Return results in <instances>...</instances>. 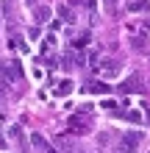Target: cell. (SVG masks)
I'll return each instance as SVG.
<instances>
[{
    "label": "cell",
    "mask_w": 150,
    "mask_h": 153,
    "mask_svg": "<svg viewBox=\"0 0 150 153\" xmlns=\"http://www.w3.org/2000/svg\"><path fill=\"white\" fill-rule=\"evenodd\" d=\"M95 70H98V75H100V78H117V75L122 73V59H114V56L100 59Z\"/></svg>",
    "instance_id": "7a4b0ae2"
},
{
    "label": "cell",
    "mask_w": 150,
    "mask_h": 153,
    "mask_svg": "<svg viewBox=\"0 0 150 153\" xmlns=\"http://www.w3.org/2000/svg\"><path fill=\"white\" fill-rule=\"evenodd\" d=\"M53 45H56V36H53V33H50V36H45V50H50Z\"/></svg>",
    "instance_id": "2e32d148"
},
{
    "label": "cell",
    "mask_w": 150,
    "mask_h": 153,
    "mask_svg": "<svg viewBox=\"0 0 150 153\" xmlns=\"http://www.w3.org/2000/svg\"><path fill=\"white\" fill-rule=\"evenodd\" d=\"M67 128H69V134H75V137H83V134H89V128H92V117L86 111H75L67 120Z\"/></svg>",
    "instance_id": "6da1fadb"
},
{
    "label": "cell",
    "mask_w": 150,
    "mask_h": 153,
    "mask_svg": "<svg viewBox=\"0 0 150 153\" xmlns=\"http://www.w3.org/2000/svg\"><path fill=\"white\" fill-rule=\"evenodd\" d=\"M86 92H92V95H109V84H100V81H89V84H86Z\"/></svg>",
    "instance_id": "52a82bcc"
},
{
    "label": "cell",
    "mask_w": 150,
    "mask_h": 153,
    "mask_svg": "<svg viewBox=\"0 0 150 153\" xmlns=\"http://www.w3.org/2000/svg\"><path fill=\"white\" fill-rule=\"evenodd\" d=\"M45 153H58V150H53V148H47V150H45Z\"/></svg>",
    "instance_id": "7402d4cb"
},
{
    "label": "cell",
    "mask_w": 150,
    "mask_h": 153,
    "mask_svg": "<svg viewBox=\"0 0 150 153\" xmlns=\"http://www.w3.org/2000/svg\"><path fill=\"white\" fill-rule=\"evenodd\" d=\"M83 6L89 8V11H95V8H98V3H95V0H83Z\"/></svg>",
    "instance_id": "ac0fdd59"
},
{
    "label": "cell",
    "mask_w": 150,
    "mask_h": 153,
    "mask_svg": "<svg viewBox=\"0 0 150 153\" xmlns=\"http://www.w3.org/2000/svg\"><path fill=\"white\" fill-rule=\"evenodd\" d=\"M11 139H17V142H25L22 131H20V125H11Z\"/></svg>",
    "instance_id": "5bb4252c"
},
{
    "label": "cell",
    "mask_w": 150,
    "mask_h": 153,
    "mask_svg": "<svg viewBox=\"0 0 150 153\" xmlns=\"http://www.w3.org/2000/svg\"><path fill=\"white\" fill-rule=\"evenodd\" d=\"M103 8L109 14H114V11H117V0H103Z\"/></svg>",
    "instance_id": "9a60e30c"
},
{
    "label": "cell",
    "mask_w": 150,
    "mask_h": 153,
    "mask_svg": "<svg viewBox=\"0 0 150 153\" xmlns=\"http://www.w3.org/2000/svg\"><path fill=\"white\" fill-rule=\"evenodd\" d=\"M45 64H47V67H58V61H56V56H53V59L47 56V59H45Z\"/></svg>",
    "instance_id": "d6986e66"
},
{
    "label": "cell",
    "mask_w": 150,
    "mask_h": 153,
    "mask_svg": "<svg viewBox=\"0 0 150 153\" xmlns=\"http://www.w3.org/2000/svg\"><path fill=\"white\" fill-rule=\"evenodd\" d=\"M31 145H33V148H36L39 153H45V150L50 148V145H47V139H45V137H42V134H31Z\"/></svg>",
    "instance_id": "30bf717a"
},
{
    "label": "cell",
    "mask_w": 150,
    "mask_h": 153,
    "mask_svg": "<svg viewBox=\"0 0 150 153\" xmlns=\"http://www.w3.org/2000/svg\"><path fill=\"white\" fill-rule=\"evenodd\" d=\"M69 92H72V81H69V78L58 81V86L53 89V95H58V97H64V95H69Z\"/></svg>",
    "instance_id": "9c48e42d"
},
{
    "label": "cell",
    "mask_w": 150,
    "mask_h": 153,
    "mask_svg": "<svg viewBox=\"0 0 150 153\" xmlns=\"http://www.w3.org/2000/svg\"><path fill=\"white\" fill-rule=\"evenodd\" d=\"M50 8L47 6H36V11H33V22H36V25H42V22H47L50 20Z\"/></svg>",
    "instance_id": "8992f818"
},
{
    "label": "cell",
    "mask_w": 150,
    "mask_h": 153,
    "mask_svg": "<svg viewBox=\"0 0 150 153\" xmlns=\"http://www.w3.org/2000/svg\"><path fill=\"white\" fill-rule=\"evenodd\" d=\"M125 6L131 14H150V0H128Z\"/></svg>",
    "instance_id": "5b68a950"
},
{
    "label": "cell",
    "mask_w": 150,
    "mask_h": 153,
    "mask_svg": "<svg viewBox=\"0 0 150 153\" xmlns=\"http://www.w3.org/2000/svg\"><path fill=\"white\" fill-rule=\"evenodd\" d=\"M120 92H122V95H136V92H145V78L139 75V73L128 75V78L120 84Z\"/></svg>",
    "instance_id": "277c9868"
},
{
    "label": "cell",
    "mask_w": 150,
    "mask_h": 153,
    "mask_svg": "<svg viewBox=\"0 0 150 153\" xmlns=\"http://www.w3.org/2000/svg\"><path fill=\"white\" fill-rule=\"evenodd\" d=\"M28 36H31V39H36V36H39V25H33V28L28 31Z\"/></svg>",
    "instance_id": "e0dca14e"
},
{
    "label": "cell",
    "mask_w": 150,
    "mask_h": 153,
    "mask_svg": "<svg viewBox=\"0 0 150 153\" xmlns=\"http://www.w3.org/2000/svg\"><path fill=\"white\" fill-rule=\"evenodd\" d=\"M122 117H125V120H131V123H142V114L139 111H120Z\"/></svg>",
    "instance_id": "4fadbf2b"
},
{
    "label": "cell",
    "mask_w": 150,
    "mask_h": 153,
    "mask_svg": "<svg viewBox=\"0 0 150 153\" xmlns=\"http://www.w3.org/2000/svg\"><path fill=\"white\" fill-rule=\"evenodd\" d=\"M131 48H134V50H147L150 48V39L145 36V33H136V36L131 39Z\"/></svg>",
    "instance_id": "ba28073f"
},
{
    "label": "cell",
    "mask_w": 150,
    "mask_h": 153,
    "mask_svg": "<svg viewBox=\"0 0 150 153\" xmlns=\"http://www.w3.org/2000/svg\"><path fill=\"white\" fill-rule=\"evenodd\" d=\"M0 148H6V139H3V137H0Z\"/></svg>",
    "instance_id": "44dd1931"
},
{
    "label": "cell",
    "mask_w": 150,
    "mask_h": 153,
    "mask_svg": "<svg viewBox=\"0 0 150 153\" xmlns=\"http://www.w3.org/2000/svg\"><path fill=\"white\" fill-rule=\"evenodd\" d=\"M86 45H89V33H81V36H78V39H72V48H86Z\"/></svg>",
    "instance_id": "7c38bea8"
},
{
    "label": "cell",
    "mask_w": 150,
    "mask_h": 153,
    "mask_svg": "<svg viewBox=\"0 0 150 153\" xmlns=\"http://www.w3.org/2000/svg\"><path fill=\"white\" fill-rule=\"evenodd\" d=\"M25 3H28V6H36V0H25Z\"/></svg>",
    "instance_id": "ffe728a7"
},
{
    "label": "cell",
    "mask_w": 150,
    "mask_h": 153,
    "mask_svg": "<svg viewBox=\"0 0 150 153\" xmlns=\"http://www.w3.org/2000/svg\"><path fill=\"white\" fill-rule=\"evenodd\" d=\"M142 142H145L142 131H128V134L120 137V148H122V153H136L139 148H142Z\"/></svg>",
    "instance_id": "3957f363"
},
{
    "label": "cell",
    "mask_w": 150,
    "mask_h": 153,
    "mask_svg": "<svg viewBox=\"0 0 150 153\" xmlns=\"http://www.w3.org/2000/svg\"><path fill=\"white\" fill-rule=\"evenodd\" d=\"M58 17H61L64 22H72V20H75V17H72V11H69V6H64V3L58 6Z\"/></svg>",
    "instance_id": "8fae6325"
}]
</instances>
